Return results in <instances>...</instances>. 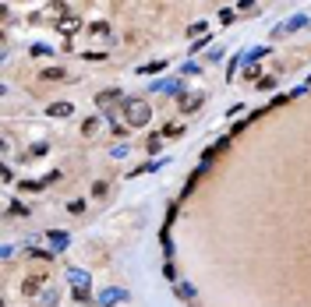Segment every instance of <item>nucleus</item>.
Listing matches in <instances>:
<instances>
[{
	"label": "nucleus",
	"mask_w": 311,
	"mask_h": 307,
	"mask_svg": "<svg viewBox=\"0 0 311 307\" xmlns=\"http://www.w3.org/2000/svg\"><path fill=\"white\" fill-rule=\"evenodd\" d=\"M124 117H128V124L142 127V124H149L152 110H149V103H145V99H128V103H124Z\"/></svg>",
	"instance_id": "obj_1"
},
{
	"label": "nucleus",
	"mask_w": 311,
	"mask_h": 307,
	"mask_svg": "<svg viewBox=\"0 0 311 307\" xmlns=\"http://www.w3.org/2000/svg\"><path fill=\"white\" fill-rule=\"evenodd\" d=\"M43 286H46V276H28V279L21 283V293H25V297H32V293H39Z\"/></svg>",
	"instance_id": "obj_2"
},
{
	"label": "nucleus",
	"mask_w": 311,
	"mask_h": 307,
	"mask_svg": "<svg viewBox=\"0 0 311 307\" xmlns=\"http://www.w3.org/2000/svg\"><path fill=\"white\" fill-rule=\"evenodd\" d=\"M205 103V95H180V113H195Z\"/></svg>",
	"instance_id": "obj_3"
},
{
	"label": "nucleus",
	"mask_w": 311,
	"mask_h": 307,
	"mask_svg": "<svg viewBox=\"0 0 311 307\" xmlns=\"http://www.w3.org/2000/svg\"><path fill=\"white\" fill-rule=\"evenodd\" d=\"M78 25H81V21H78L75 14H64V18L57 21V28H60L64 36H75V32H78Z\"/></svg>",
	"instance_id": "obj_4"
},
{
	"label": "nucleus",
	"mask_w": 311,
	"mask_h": 307,
	"mask_svg": "<svg viewBox=\"0 0 311 307\" xmlns=\"http://www.w3.org/2000/svg\"><path fill=\"white\" fill-rule=\"evenodd\" d=\"M117 99H120V88H106V92L96 95V106H113Z\"/></svg>",
	"instance_id": "obj_5"
},
{
	"label": "nucleus",
	"mask_w": 311,
	"mask_h": 307,
	"mask_svg": "<svg viewBox=\"0 0 311 307\" xmlns=\"http://www.w3.org/2000/svg\"><path fill=\"white\" fill-rule=\"evenodd\" d=\"M71 110H75V106H71V103H53V106H50V110H46V113H50V117H68V113H71Z\"/></svg>",
	"instance_id": "obj_6"
},
{
	"label": "nucleus",
	"mask_w": 311,
	"mask_h": 307,
	"mask_svg": "<svg viewBox=\"0 0 311 307\" xmlns=\"http://www.w3.org/2000/svg\"><path fill=\"white\" fill-rule=\"evenodd\" d=\"M71 283H75V290H88V276L78 268H71Z\"/></svg>",
	"instance_id": "obj_7"
},
{
	"label": "nucleus",
	"mask_w": 311,
	"mask_h": 307,
	"mask_svg": "<svg viewBox=\"0 0 311 307\" xmlns=\"http://www.w3.org/2000/svg\"><path fill=\"white\" fill-rule=\"evenodd\" d=\"M11 216H28V205H21V201H11V209H7Z\"/></svg>",
	"instance_id": "obj_8"
},
{
	"label": "nucleus",
	"mask_w": 311,
	"mask_h": 307,
	"mask_svg": "<svg viewBox=\"0 0 311 307\" xmlns=\"http://www.w3.org/2000/svg\"><path fill=\"white\" fill-rule=\"evenodd\" d=\"M258 88H265V92H269V88H276V78H272V75H262V78H258Z\"/></svg>",
	"instance_id": "obj_9"
},
{
	"label": "nucleus",
	"mask_w": 311,
	"mask_h": 307,
	"mask_svg": "<svg viewBox=\"0 0 311 307\" xmlns=\"http://www.w3.org/2000/svg\"><path fill=\"white\" fill-rule=\"evenodd\" d=\"M60 78H64V71H60V67H50V71L43 75V81H60Z\"/></svg>",
	"instance_id": "obj_10"
},
{
	"label": "nucleus",
	"mask_w": 311,
	"mask_h": 307,
	"mask_svg": "<svg viewBox=\"0 0 311 307\" xmlns=\"http://www.w3.org/2000/svg\"><path fill=\"white\" fill-rule=\"evenodd\" d=\"M106 191H110V187H106V184H103V180H99V184H96V187H92V194H96V198H106Z\"/></svg>",
	"instance_id": "obj_11"
},
{
	"label": "nucleus",
	"mask_w": 311,
	"mask_h": 307,
	"mask_svg": "<svg viewBox=\"0 0 311 307\" xmlns=\"http://www.w3.org/2000/svg\"><path fill=\"white\" fill-rule=\"evenodd\" d=\"M142 71H145V75H156V71H163V60H156V64H145Z\"/></svg>",
	"instance_id": "obj_12"
},
{
	"label": "nucleus",
	"mask_w": 311,
	"mask_h": 307,
	"mask_svg": "<svg viewBox=\"0 0 311 307\" xmlns=\"http://www.w3.org/2000/svg\"><path fill=\"white\" fill-rule=\"evenodd\" d=\"M92 32H96V36H106L110 28H106V21H96V25H92Z\"/></svg>",
	"instance_id": "obj_13"
},
{
	"label": "nucleus",
	"mask_w": 311,
	"mask_h": 307,
	"mask_svg": "<svg viewBox=\"0 0 311 307\" xmlns=\"http://www.w3.org/2000/svg\"><path fill=\"white\" fill-rule=\"evenodd\" d=\"M166 134H180V124H166V127H163V138H166Z\"/></svg>",
	"instance_id": "obj_14"
}]
</instances>
